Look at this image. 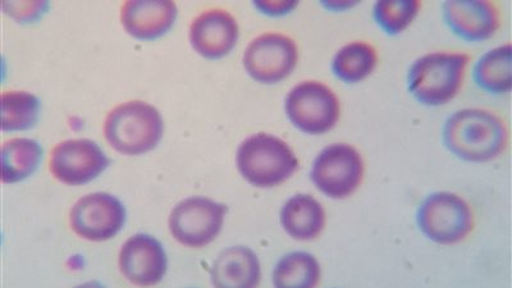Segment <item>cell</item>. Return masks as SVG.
<instances>
[{
    "mask_svg": "<svg viewBox=\"0 0 512 288\" xmlns=\"http://www.w3.org/2000/svg\"><path fill=\"white\" fill-rule=\"evenodd\" d=\"M443 144L457 158L488 162L504 152L509 132L497 114L486 109H461L443 126Z\"/></svg>",
    "mask_w": 512,
    "mask_h": 288,
    "instance_id": "cell-1",
    "label": "cell"
},
{
    "mask_svg": "<svg viewBox=\"0 0 512 288\" xmlns=\"http://www.w3.org/2000/svg\"><path fill=\"white\" fill-rule=\"evenodd\" d=\"M470 57L457 52H436L416 59L408 75V88L419 103L438 107L454 99L463 86Z\"/></svg>",
    "mask_w": 512,
    "mask_h": 288,
    "instance_id": "cell-2",
    "label": "cell"
},
{
    "mask_svg": "<svg viewBox=\"0 0 512 288\" xmlns=\"http://www.w3.org/2000/svg\"><path fill=\"white\" fill-rule=\"evenodd\" d=\"M104 135L117 152L126 155L148 153L162 139V116L153 105L132 100L118 105L108 114Z\"/></svg>",
    "mask_w": 512,
    "mask_h": 288,
    "instance_id": "cell-3",
    "label": "cell"
},
{
    "mask_svg": "<svg viewBox=\"0 0 512 288\" xmlns=\"http://www.w3.org/2000/svg\"><path fill=\"white\" fill-rule=\"evenodd\" d=\"M299 160L285 141L268 134H256L242 141L237 150V168L249 184L274 187L294 175Z\"/></svg>",
    "mask_w": 512,
    "mask_h": 288,
    "instance_id": "cell-4",
    "label": "cell"
},
{
    "mask_svg": "<svg viewBox=\"0 0 512 288\" xmlns=\"http://www.w3.org/2000/svg\"><path fill=\"white\" fill-rule=\"evenodd\" d=\"M418 226L429 240L440 245H454L473 231V210L459 195L434 192L420 205Z\"/></svg>",
    "mask_w": 512,
    "mask_h": 288,
    "instance_id": "cell-5",
    "label": "cell"
},
{
    "mask_svg": "<svg viewBox=\"0 0 512 288\" xmlns=\"http://www.w3.org/2000/svg\"><path fill=\"white\" fill-rule=\"evenodd\" d=\"M340 112L336 94L322 82H301L287 95V117L305 134L322 135L331 131L340 120Z\"/></svg>",
    "mask_w": 512,
    "mask_h": 288,
    "instance_id": "cell-6",
    "label": "cell"
},
{
    "mask_svg": "<svg viewBox=\"0 0 512 288\" xmlns=\"http://www.w3.org/2000/svg\"><path fill=\"white\" fill-rule=\"evenodd\" d=\"M310 177L328 198L345 199L354 194L363 181V158L349 144L329 145L315 158Z\"/></svg>",
    "mask_w": 512,
    "mask_h": 288,
    "instance_id": "cell-7",
    "label": "cell"
},
{
    "mask_svg": "<svg viewBox=\"0 0 512 288\" xmlns=\"http://www.w3.org/2000/svg\"><path fill=\"white\" fill-rule=\"evenodd\" d=\"M224 204L201 196L182 200L169 217L173 237L189 248H203L221 232L226 217Z\"/></svg>",
    "mask_w": 512,
    "mask_h": 288,
    "instance_id": "cell-8",
    "label": "cell"
},
{
    "mask_svg": "<svg viewBox=\"0 0 512 288\" xmlns=\"http://www.w3.org/2000/svg\"><path fill=\"white\" fill-rule=\"evenodd\" d=\"M299 50L290 36L268 32L251 41L244 54V66L255 81L277 84L295 70Z\"/></svg>",
    "mask_w": 512,
    "mask_h": 288,
    "instance_id": "cell-9",
    "label": "cell"
},
{
    "mask_svg": "<svg viewBox=\"0 0 512 288\" xmlns=\"http://www.w3.org/2000/svg\"><path fill=\"white\" fill-rule=\"evenodd\" d=\"M71 227L82 239L107 241L125 226L126 209L107 192H95L77 201L71 210Z\"/></svg>",
    "mask_w": 512,
    "mask_h": 288,
    "instance_id": "cell-10",
    "label": "cell"
},
{
    "mask_svg": "<svg viewBox=\"0 0 512 288\" xmlns=\"http://www.w3.org/2000/svg\"><path fill=\"white\" fill-rule=\"evenodd\" d=\"M109 163L111 160L98 144L88 139H77L63 141L53 149L49 168L63 184L79 186L95 180Z\"/></svg>",
    "mask_w": 512,
    "mask_h": 288,
    "instance_id": "cell-11",
    "label": "cell"
},
{
    "mask_svg": "<svg viewBox=\"0 0 512 288\" xmlns=\"http://www.w3.org/2000/svg\"><path fill=\"white\" fill-rule=\"evenodd\" d=\"M442 9L448 29L470 43L492 38L500 29V11L488 0H448Z\"/></svg>",
    "mask_w": 512,
    "mask_h": 288,
    "instance_id": "cell-12",
    "label": "cell"
},
{
    "mask_svg": "<svg viewBox=\"0 0 512 288\" xmlns=\"http://www.w3.org/2000/svg\"><path fill=\"white\" fill-rule=\"evenodd\" d=\"M167 255L157 239L144 233L122 246L120 268L128 281L139 286L157 285L167 272Z\"/></svg>",
    "mask_w": 512,
    "mask_h": 288,
    "instance_id": "cell-13",
    "label": "cell"
},
{
    "mask_svg": "<svg viewBox=\"0 0 512 288\" xmlns=\"http://www.w3.org/2000/svg\"><path fill=\"white\" fill-rule=\"evenodd\" d=\"M239 24L224 9H209L192 22L190 40L192 48L205 58L227 56L239 40Z\"/></svg>",
    "mask_w": 512,
    "mask_h": 288,
    "instance_id": "cell-14",
    "label": "cell"
},
{
    "mask_svg": "<svg viewBox=\"0 0 512 288\" xmlns=\"http://www.w3.org/2000/svg\"><path fill=\"white\" fill-rule=\"evenodd\" d=\"M122 24L137 39H157L175 24L177 6L163 0H131L122 7Z\"/></svg>",
    "mask_w": 512,
    "mask_h": 288,
    "instance_id": "cell-15",
    "label": "cell"
},
{
    "mask_svg": "<svg viewBox=\"0 0 512 288\" xmlns=\"http://www.w3.org/2000/svg\"><path fill=\"white\" fill-rule=\"evenodd\" d=\"M213 285L222 288L258 286L262 269L258 256L245 246H233L222 251L212 267Z\"/></svg>",
    "mask_w": 512,
    "mask_h": 288,
    "instance_id": "cell-16",
    "label": "cell"
},
{
    "mask_svg": "<svg viewBox=\"0 0 512 288\" xmlns=\"http://www.w3.org/2000/svg\"><path fill=\"white\" fill-rule=\"evenodd\" d=\"M281 223L292 239H317L326 226V212L313 196L299 194L286 201L281 210Z\"/></svg>",
    "mask_w": 512,
    "mask_h": 288,
    "instance_id": "cell-17",
    "label": "cell"
},
{
    "mask_svg": "<svg viewBox=\"0 0 512 288\" xmlns=\"http://www.w3.org/2000/svg\"><path fill=\"white\" fill-rule=\"evenodd\" d=\"M511 44L507 43L489 50L475 64L473 76L479 89L489 94L510 93L511 79Z\"/></svg>",
    "mask_w": 512,
    "mask_h": 288,
    "instance_id": "cell-18",
    "label": "cell"
},
{
    "mask_svg": "<svg viewBox=\"0 0 512 288\" xmlns=\"http://www.w3.org/2000/svg\"><path fill=\"white\" fill-rule=\"evenodd\" d=\"M41 159H43V148L38 141L12 139L4 143L2 149L4 184H15L31 176L38 169Z\"/></svg>",
    "mask_w": 512,
    "mask_h": 288,
    "instance_id": "cell-19",
    "label": "cell"
},
{
    "mask_svg": "<svg viewBox=\"0 0 512 288\" xmlns=\"http://www.w3.org/2000/svg\"><path fill=\"white\" fill-rule=\"evenodd\" d=\"M377 50L364 41H352L338 50L332 61V71L347 84L363 81L377 67Z\"/></svg>",
    "mask_w": 512,
    "mask_h": 288,
    "instance_id": "cell-20",
    "label": "cell"
},
{
    "mask_svg": "<svg viewBox=\"0 0 512 288\" xmlns=\"http://www.w3.org/2000/svg\"><path fill=\"white\" fill-rule=\"evenodd\" d=\"M320 280V265L315 256L304 251L291 253L278 262L273 272L277 287H315Z\"/></svg>",
    "mask_w": 512,
    "mask_h": 288,
    "instance_id": "cell-21",
    "label": "cell"
},
{
    "mask_svg": "<svg viewBox=\"0 0 512 288\" xmlns=\"http://www.w3.org/2000/svg\"><path fill=\"white\" fill-rule=\"evenodd\" d=\"M40 102L27 91H6L2 95V128L4 131L29 130L39 120Z\"/></svg>",
    "mask_w": 512,
    "mask_h": 288,
    "instance_id": "cell-22",
    "label": "cell"
},
{
    "mask_svg": "<svg viewBox=\"0 0 512 288\" xmlns=\"http://www.w3.org/2000/svg\"><path fill=\"white\" fill-rule=\"evenodd\" d=\"M422 8L419 0H391L378 2L373 16L378 26L388 35H399L410 26Z\"/></svg>",
    "mask_w": 512,
    "mask_h": 288,
    "instance_id": "cell-23",
    "label": "cell"
},
{
    "mask_svg": "<svg viewBox=\"0 0 512 288\" xmlns=\"http://www.w3.org/2000/svg\"><path fill=\"white\" fill-rule=\"evenodd\" d=\"M260 12L269 16H283L297 6V2H255Z\"/></svg>",
    "mask_w": 512,
    "mask_h": 288,
    "instance_id": "cell-24",
    "label": "cell"
},
{
    "mask_svg": "<svg viewBox=\"0 0 512 288\" xmlns=\"http://www.w3.org/2000/svg\"><path fill=\"white\" fill-rule=\"evenodd\" d=\"M324 7L328 9H332V11H342V9L350 8L352 6H355V3H349V2H323L322 3Z\"/></svg>",
    "mask_w": 512,
    "mask_h": 288,
    "instance_id": "cell-25",
    "label": "cell"
}]
</instances>
